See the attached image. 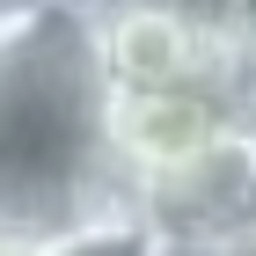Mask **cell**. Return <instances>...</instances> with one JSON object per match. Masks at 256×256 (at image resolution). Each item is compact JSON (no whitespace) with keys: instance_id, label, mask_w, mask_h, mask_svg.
<instances>
[{"instance_id":"52a82bcc","label":"cell","mask_w":256,"mask_h":256,"mask_svg":"<svg viewBox=\"0 0 256 256\" xmlns=\"http://www.w3.org/2000/svg\"><path fill=\"white\" fill-rule=\"evenodd\" d=\"M0 256H37V242H8L0 234Z\"/></svg>"},{"instance_id":"277c9868","label":"cell","mask_w":256,"mask_h":256,"mask_svg":"<svg viewBox=\"0 0 256 256\" xmlns=\"http://www.w3.org/2000/svg\"><path fill=\"white\" fill-rule=\"evenodd\" d=\"M220 139H227V110H220L212 80H198V88H118L110 96V146H118L132 183L183 168Z\"/></svg>"},{"instance_id":"5b68a950","label":"cell","mask_w":256,"mask_h":256,"mask_svg":"<svg viewBox=\"0 0 256 256\" xmlns=\"http://www.w3.org/2000/svg\"><path fill=\"white\" fill-rule=\"evenodd\" d=\"M37 256H168V242H161V227L139 205H110V212L80 220V227H66L52 242H37Z\"/></svg>"},{"instance_id":"7a4b0ae2","label":"cell","mask_w":256,"mask_h":256,"mask_svg":"<svg viewBox=\"0 0 256 256\" xmlns=\"http://www.w3.org/2000/svg\"><path fill=\"white\" fill-rule=\"evenodd\" d=\"M132 205L161 227L168 249H212V256L256 249V139L227 132L198 161L132 183Z\"/></svg>"},{"instance_id":"3957f363","label":"cell","mask_w":256,"mask_h":256,"mask_svg":"<svg viewBox=\"0 0 256 256\" xmlns=\"http://www.w3.org/2000/svg\"><path fill=\"white\" fill-rule=\"evenodd\" d=\"M96 30H102V59H110L118 88H198L227 66V52L242 37V30L190 22L176 8H102Z\"/></svg>"},{"instance_id":"8992f818","label":"cell","mask_w":256,"mask_h":256,"mask_svg":"<svg viewBox=\"0 0 256 256\" xmlns=\"http://www.w3.org/2000/svg\"><path fill=\"white\" fill-rule=\"evenodd\" d=\"M80 8H176L190 22H212V30H242V0H80Z\"/></svg>"},{"instance_id":"6da1fadb","label":"cell","mask_w":256,"mask_h":256,"mask_svg":"<svg viewBox=\"0 0 256 256\" xmlns=\"http://www.w3.org/2000/svg\"><path fill=\"white\" fill-rule=\"evenodd\" d=\"M110 59L80 0H44L0 30V234L52 242L80 220L132 205L110 146Z\"/></svg>"},{"instance_id":"ba28073f","label":"cell","mask_w":256,"mask_h":256,"mask_svg":"<svg viewBox=\"0 0 256 256\" xmlns=\"http://www.w3.org/2000/svg\"><path fill=\"white\" fill-rule=\"evenodd\" d=\"M242 37H256V0H242Z\"/></svg>"}]
</instances>
